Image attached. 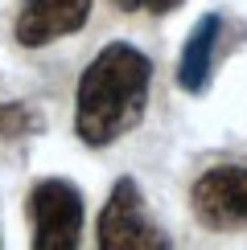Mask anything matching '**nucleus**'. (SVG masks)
Here are the masks:
<instances>
[{
  "label": "nucleus",
  "instance_id": "obj_2",
  "mask_svg": "<svg viewBox=\"0 0 247 250\" xmlns=\"http://www.w3.org/2000/svg\"><path fill=\"white\" fill-rule=\"evenodd\" d=\"M99 250H169V238H165L157 226L148 222L144 213V201H140V189L136 181H116L107 205L99 213Z\"/></svg>",
  "mask_w": 247,
  "mask_h": 250
},
{
  "label": "nucleus",
  "instance_id": "obj_1",
  "mask_svg": "<svg viewBox=\"0 0 247 250\" xmlns=\"http://www.w3.org/2000/svg\"><path fill=\"white\" fill-rule=\"evenodd\" d=\"M148 82L152 62L140 49L124 45V41L103 45L78 78L74 95L78 140L91 148H103V144H116L124 131H132L148 107Z\"/></svg>",
  "mask_w": 247,
  "mask_h": 250
},
{
  "label": "nucleus",
  "instance_id": "obj_7",
  "mask_svg": "<svg viewBox=\"0 0 247 250\" xmlns=\"http://www.w3.org/2000/svg\"><path fill=\"white\" fill-rule=\"evenodd\" d=\"M37 127H41L37 111H29L25 103H0V140H21Z\"/></svg>",
  "mask_w": 247,
  "mask_h": 250
},
{
  "label": "nucleus",
  "instance_id": "obj_4",
  "mask_svg": "<svg viewBox=\"0 0 247 250\" xmlns=\"http://www.w3.org/2000/svg\"><path fill=\"white\" fill-rule=\"evenodd\" d=\"M194 213L210 230L247 226V168L219 164V168L202 172L194 185Z\"/></svg>",
  "mask_w": 247,
  "mask_h": 250
},
{
  "label": "nucleus",
  "instance_id": "obj_3",
  "mask_svg": "<svg viewBox=\"0 0 247 250\" xmlns=\"http://www.w3.org/2000/svg\"><path fill=\"white\" fill-rule=\"evenodd\" d=\"M33 250H74L82 234V193L70 181H41L29 193Z\"/></svg>",
  "mask_w": 247,
  "mask_h": 250
},
{
  "label": "nucleus",
  "instance_id": "obj_6",
  "mask_svg": "<svg viewBox=\"0 0 247 250\" xmlns=\"http://www.w3.org/2000/svg\"><path fill=\"white\" fill-rule=\"evenodd\" d=\"M219 33H222V17L219 13H206L198 25H194L190 41L181 49V62H177V86L190 90V95H202L206 82H210V70H214V45H219Z\"/></svg>",
  "mask_w": 247,
  "mask_h": 250
},
{
  "label": "nucleus",
  "instance_id": "obj_8",
  "mask_svg": "<svg viewBox=\"0 0 247 250\" xmlns=\"http://www.w3.org/2000/svg\"><path fill=\"white\" fill-rule=\"evenodd\" d=\"M116 8L124 13H169V8H177L181 0H111Z\"/></svg>",
  "mask_w": 247,
  "mask_h": 250
},
{
  "label": "nucleus",
  "instance_id": "obj_5",
  "mask_svg": "<svg viewBox=\"0 0 247 250\" xmlns=\"http://www.w3.org/2000/svg\"><path fill=\"white\" fill-rule=\"evenodd\" d=\"M87 17H91V0H25L17 17V41L25 49L49 45V41L82 29Z\"/></svg>",
  "mask_w": 247,
  "mask_h": 250
}]
</instances>
